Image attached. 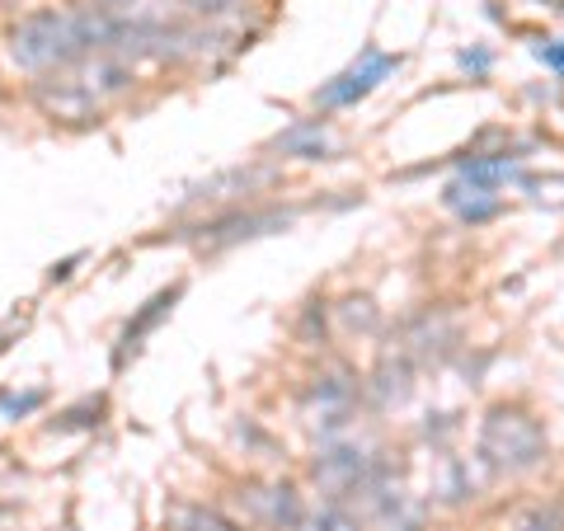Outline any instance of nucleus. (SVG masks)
<instances>
[{"instance_id":"1","label":"nucleus","mask_w":564,"mask_h":531,"mask_svg":"<svg viewBox=\"0 0 564 531\" xmlns=\"http://www.w3.org/2000/svg\"><path fill=\"white\" fill-rule=\"evenodd\" d=\"M480 456L494 466V470H503V475H522V470H532L541 466V456H545V433H541V423L532 414H522V410H494L485 419V429H480Z\"/></svg>"},{"instance_id":"2","label":"nucleus","mask_w":564,"mask_h":531,"mask_svg":"<svg viewBox=\"0 0 564 531\" xmlns=\"http://www.w3.org/2000/svg\"><path fill=\"white\" fill-rule=\"evenodd\" d=\"M395 66H400V57H386V52H367L362 66H348L339 80L325 85V90L315 95V104H325V109H348V104H358L362 95H372Z\"/></svg>"},{"instance_id":"3","label":"nucleus","mask_w":564,"mask_h":531,"mask_svg":"<svg viewBox=\"0 0 564 531\" xmlns=\"http://www.w3.org/2000/svg\"><path fill=\"white\" fill-rule=\"evenodd\" d=\"M33 95H39V104H43L47 118H62V122H85V118L99 113V99L76 80V71H70V66H66V76L43 80Z\"/></svg>"},{"instance_id":"4","label":"nucleus","mask_w":564,"mask_h":531,"mask_svg":"<svg viewBox=\"0 0 564 531\" xmlns=\"http://www.w3.org/2000/svg\"><path fill=\"white\" fill-rule=\"evenodd\" d=\"M245 508H250L269 531H296V527H302V499H296L292 485L250 489V494H245Z\"/></svg>"},{"instance_id":"5","label":"nucleus","mask_w":564,"mask_h":531,"mask_svg":"<svg viewBox=\"0 0 564 531\" xmlns=\"http://www.w3.org/2000/svg\"><path fill=\"white\" fill-rule=\"evenodd\" d=\"M174 301H180V288H170V292H161V296H151V301H147V311H141L137 321L128 325V334H122V353L137 348V344H141V334H147L155 321H161V315L174 306ZM122 353H118V362H122Z\"/></svg>"},{"instance_id":"6","label":"nucleus","mask_w":564,"mask_h":531,"mask_svg":"<svg viewBox=\"0 0 564 531\" xmlns=\"http://www.w3.org/2000/svg\"><path fill=\"white\" fill-rule=\"evenodd\" d=\"M170 531H236L221 512H207V508H174L170 512Z\"/></svg>"},{"instance_id":"7","label":"nucleus","mask_w":564,"mask_h":531,"mask_svg":"<svg viewBox=\"0 0 564 531\" xmlns=\"http://www.w3.org/2000/svg\"><path fill=\"white\" fill-rule=\"evenodd\" d=\"M513 531H564V508L560 503H536L513 522Z\"/></svg>"},{"instance_id":"8","label":"nucleus","mask_w":564,"mask_h":531,"mask_svg":"<svg viewBox=\"0 0 564 531\" xmlns=\"http://www.w3.org/2000/svg\"><path fill=\"white\" fill-rule=\"evenodd\" d=\"M296 531H362V527H358V518H348L344 508H321V512H311V518H302Z\"/></svg>"},{"instance_id":"9","label":"nucleus","mask_w":564,"mask_h":531,"mask_svg":"<svg viewBox=\"0 0 564 531\" xmlns=\"http://www.w3.org/2000/svg\"><path fill=\"white\" fill-rule=\"evenodd\" d=\"M278 147H282V151H306V155H321V151H325V137H321V132H311V137H306V132H292V137H282Z\"/></svg>"},{"instance_id":"10","label":"nucleus","mask_w":564,"mask_h":531,"mask_svg":"<svg viewBox=\"0 0 564 531\" xmlns=\"http://www.w3.org/2000/svg\"><path fill=\"white\" fill-rule=\"evenodd\" d=\"M184 6H193L198 14H231L240 0H184Z\"/></svg>"},{"instance_id":"11","label":"nucleus","mask_w":564,"mask_h":531,"mask_svg":"<svg viewBox=\"0 0 564 531\" xmlns=\"http://www.w3.org/2000/svg\"><path fill=\"white\" fill-rule=\"evenodd\" d=\"M536 57H541L545 66H555V71H564V43H545V47H536Z\"/></svg>"}]
</instances>
